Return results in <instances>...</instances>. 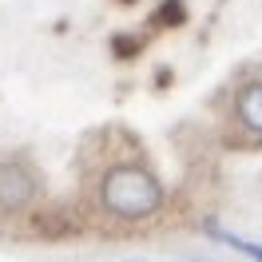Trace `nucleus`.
Here are the masks:
<instances>
[{"instance_id": "6e6552de", "label": "nucleus", "mask_w": 262, "mask_h": 262, "mask_svg": "<svg viewBox=\"0 0 262 262\" xmlns=\"http://www.w3.org/2000/svg\"><path fill=\"white\" fill-rule=\"evenodd\" d=\"M187 262H207V258H187Z\"/></svg>"}, {"instance_id": "1a4fd4ad", "label": "nucleus", "mask_w": 262, "mask_h": 262, "mask_svg": "<svg viewBox=\"0 0 262 262\" xmlns=\"http://www.w3.org/2000/svg\"><path fill=\"white\" fill-rule=\"evenodd\" d=\"M123 4H135V0H123Z\"/></svg>"}, {"instance_id": "7ed1b4c3", "label": "nucleus", "mask_w": 262, "mask_h": 262, "mask_svg": "<svg viewBox=\"0 0 262 262\" xmlns=\"http://www.w3.org/2000/svg\"><path fill=\"white\" fill-rule=\"evenodd\" d=\"M234 112H238V123L250 131H262V80L246 83L243 92H238V103H234Z\"/></svg>"}, {"instance_id": "f257e3e1", "label": "nucleus", "mask_w": 262, "mask_h": 262, "mask_svg": "<svg viewBox=\"0 0 262 262\" xmlns=\"http://www.w3.org/2000/svg\"><path fill=\"white\" fill-rule=\"evenodd\" d=\"M99 199H103L107 214H115V219H147V214H155L163 207V187L147 167L119 163L103 175Z\"/></svg>"}, {"instance_id": "f03ea898", "label": "nucleus", "mask_w": 262, "mask_h": 262, "mask_svg": "<svg viewBox=\"0 0 262 262\" xmlns=\"http://www.w3.org/2000/svg\"><path fill=\"white\" fill-rule=\"evenodd\" d=\"M36 195V179L24 163H0V211H24Z\"/></svg>"}, {"instance_id": "0eeeda50", "label": "nucleus", "mask_w": 262, "mask_h": 262, "mask_svg": "<svg viewBox=\"0 0 262 262\" xmlns=\"http://www.w3.org/2000/svg\"><path fill=\"white\" fill-rule=\"evenodd\" d=\"M127 262H147V258H127Z\"/></svg>"}, {"instance_id": "423d86ee", "label": "nucleus", "mask_w": 262, "mask_h": 262, "mask_svg": "<svg viewBox=\"0 0 262 262\" xmlns=\"http://www.w3.org/2000/svg\"><path fill=\"white\" fill-rule=\"evenodd\" d=\"M139 48V44H135V40H115V52H119V56H131V52Z\"/></svg>"}, {"instance_id": "39448f33", "label": "nucleus", "mask_w": 262, "mask_h": 262, "mask_svg": "<svg viewBox=\"0 0 262 262\" xmlns=\"http://www.w3.org/2000/svg\"><path fill=\"white\" fill-rule=\"evenodd\" d=\"M187 20V8H183V0H167L163 8L155 12V24H183Z\"/></svg>"}, {"instance_id": "20e7f679", "label": "nucleus", "mask_w": 262, "mask_h": 262, "mask_svg": "<svg viewBox=\"0 0 262 262\" xmlns=\"http://www.w3.org/2000/svg\"><path fill=\"white\" fill-rule=\"evenodd\" d=\"M207 230H211V238H219V243H227V246H234V250H243L246 258L262 262V246H258V243H246V238H238V234H227V230H219V227H207Z\"/></svg>"}]
</instances>
